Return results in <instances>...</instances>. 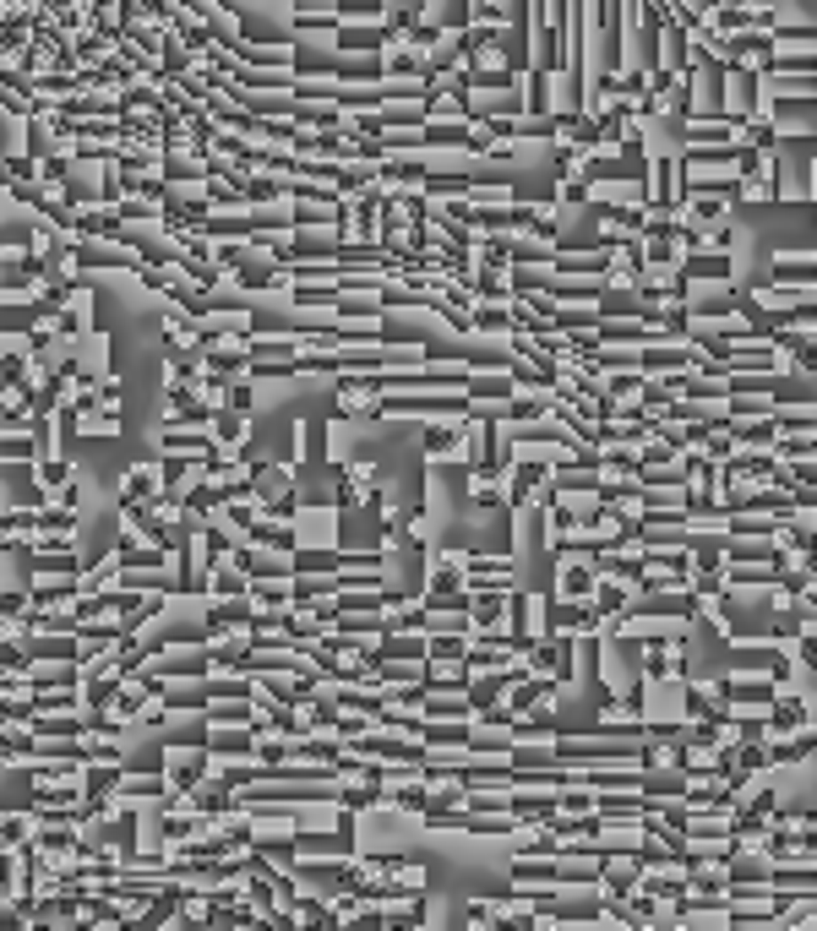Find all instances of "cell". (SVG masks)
<instances>
[{
  "label": "cell",
  "instance_id": "obj_4",
  "mask_svg": "<svg viewBox=\"0 0 817 931\" xmlns=\"http://www.w3.org/2000/svg\"><path fill=\"white\" fill-rule=\"evenodd\" d=\"M28 610H33V599H28L22 589H0V615H17V621H28Z\"/></svg>",
  "mask_w": 817,
  "mask_h": 931
},
{
  "label": "cell",
  "instance_id": "obj_5",
  "mask_svg": "<svg viewBox=\"0 0 817 931\" xmlns=\"http://www.w3.org/2000/svg\"><path fill=\"white\" fill-rule=\"evenodd\" d=\"M300 6H338L343 17H360V12H376L381 0H300Z\"/></svg>",
  "mask_w": 817,
  "mask_h": 931
},
{
  "label": "cell",
  "instance_id": "obj_8",
  "mask_svg": "<svg viewBox=\"0 0 817 931\" xmlns=\"http://www.w3.org/2000/svg\"><path fill=\"white\" fill-rule=\"evenodd\" d=\"M66 169H71V158H60V153H44V186H60V181H66Z\"/></svg>",
  "mask_w": 817,
  "mask_h": 931
},
{
  "label": "cell",
  "instance_id": "obj_3",
  "mask_svg": "<svg viewBox=\"0 0 817 931\" xmlns=\"http://www.w3.org/2000/svg\"><path fill=\"white\" fill-rule=\"evenodd\" d=\"M33 817H0V845H33Z\"/></svg>",
  "mask_w": 817,
  "mask_h": 931
},
{
  "label": "cell",
  "instance_id": "obj_6",
  "mask_svg": "<svg viewBox=\"0 0 817 931\" xmlns=\"http://www.w3.org/2000/svg\"><path fill=\"white\" fill-rule=\"evenodd\" d=\"M38 479H44V485H55V491H60V485L71 479V469H66L60 458H44V463H38Z\"/></svg>",
  "mask_w": 817,
  "mask_h": 931
},
{
  "label": "cell",
  "instance_id": "obj_1",
  "mask_svg": "<svg viewBox=\"0 0 817 931\" xmlns=\"http://www.w3.org/2000/svg\"><path fill=\"white\" fill-rule=\"evenodd\" d=\"M158 485H164V469H153V463L132 469V479H125V502H153Z\"/></svg>",
  "mask_w": 817,
  "mask_h": 931
},
{
  "label": "cell",
  "instance_id": "obj_7",
  "mask_svg": "<svg viewBox=\"0 0 817 931\" xmlns=\"http://www.w3.org/2000/svg\"><path fill=\"white\" fill-rule=\"evenodd\" d=\"M300 300H306V305H332L338 294H332V289H306V294H300ZM338 310H349V317H360V310H365V305H338Z\"/></svg>",
  "mask_w": 817,
  "mask_h": 931
},
{
  "label": "cell",
  "instance_id": "obj_2",
  "mask_svg": "<svg viewBox=\"0 0 817 931\" xmlns=\"http://www.w3.org/2000/svg\"><path fill=\"white\" fill-rule=\"evenodd\" d=\"M235 284H240V289H278L284 278H278L273 268H251V261H235Z\"/></svg>",
  "mask_w": 817,
  "mask_h": 931
}]
</instances>
